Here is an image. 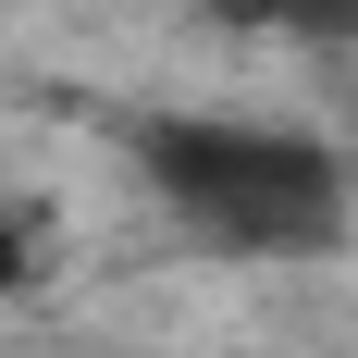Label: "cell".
<instances>
[{
  "mask_svg": "<svg viewBox=\"0 0 358 358\" xmlns=\"http://www.w3.org/2000/svg\"><path fill=\"white\" fill-rule=\"evenodd\" d=\"M235 25H285V37H358V0H222Z\"/></svg>",
  "mask_w": 358,
  "mask_h": 358,
  "instance_id": "cell-2",
  "label": "cell"
},
{
  "mask_svg": "<svg viewBox=\"0 0 358 358\" xmlns=\"http://www.w3.org/2000/svg\"><path fill=\"white\" fill-rule=\"evenodd\" d=\"M136 173L222 259H322L346 235V161L322 136H285V124L161 111V124H136Z\"/></svg>",
  "mask_w": 358,
  "mask_h": 358,
  "instance_id": "cell-1",
  "label": "cell"
},
{
  "mask_svg": "<svg viewBox=\"0 0 358 358\" xmlns=\"http://www.w3.org/2000/svg\"><path fill=\"white\" fill-rule=\"evenodd\" d=\"M0 285H25V222H0Z\"/></svg>",
  "mask_w": 358,
  "mask_h": 358,
  "instance_id": "cell-3",
  "label": "cell"
}]
</instances>
